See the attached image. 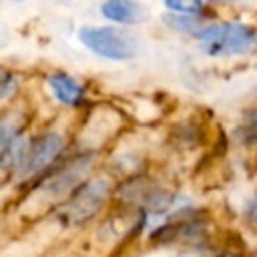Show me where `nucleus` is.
I'll return each mask as SVG.
<instances>
[{"mask_svg":"<svg viewBox=\"0 0 257 257\" xmlns=\"http://www.w3.org/2000/svg\"><path fill=\"white\" fill-rule=\"evenodd\" d=\"M18 90V76L10 70H0V100L10 98Z\"/></svg>","mask_w":257,"mask_h":257,"instance_id":"obj_11","label":"nucleus"},{"mask_svg":"<svg viewBox=\"0 0 257 257\" xmlns=\"http://www.w3.org/2000/svg\"><path fill=\"white\" fill-rule=\"evenodd\" d=\"M100 14L118 26H135L149 18V10L139 0H102Z\"/></svg>","mask_w":257,"mask_h":257,"instance_id":"obj_7","label":"nucleus"},{"mask_svg":"<svg viewBox=\"0 0 257 257\" xmlns=\"http://www.w3.org/2000/svg\"><path fill=\"white\" fill-rule=\"evenodd\" d=\"M10 2H24V0H10Z\"/></svg>","mask_w":257,"mask_h":257,"instance_id":"obj_14","label":"nucleus"},{"mask_svg":"<svg viewBox=\"0 0 257 257\" xmlns=\"http://www.w3.org/2000/svg\"><path fill=\"white\" fill-rule=\"evenodd\" d=\"M163 24L179 34H189V36H197L201 32V28L205 26V18L203 16H195V14H173V12H165L161 16Z\"/></svg>","mask_w":257,"mask_h":257,"instance_id":"obj_8","label":"nucleus"},{"mask_svg":"<svg viewBox=\"0 0 257 257\" xmlns=\"http://www.w3.org/2000/svg\"><path fill=\"white\" fill-rule=\"evenodd\" d=\"M66 149V139L58 131H42L26 141L22 157L12 171V177L22 185H32L40 175H44Z\"/></svg>","mask_w":257,"mask_h":257,"instance_id":"obj_4","label":"nucleus"},{"mask_svg":"<svg viewBox=\"0 0 257 257\" xmlns=\"http://www.w3.org/2000/svg\"><path fill=\"white\" fill-rule=\"evenodd\" d=\"M94 157L96 153L90 149L76 151L66 157L62 155L44 175H40L32 185H28V189L44 199H50L56 205L82 181L88 179V173L94 165Z\"/></svg>","mask_w":257,"mask_h":257,"instance_id":"obj_2","label":"nucleus"},{"mask_svg":"<svg viewBox=\"0 0 257 257\" xmlns=\"http://www.w3.org/2000/svg\"><path fill=\"white\" fill-rule=\"evenodd\" d=\"M46 86L56 102L64 106H82L86 102V86L64 70H54L46 76Z\"/></svg>","mask_w":257,"mask_h":257,"instance_id":"obj_6","label":"nucleus"},{"mask_svg":"<svg viewBox=\"0 0 257 257\" xmlns=\"http://www.w3.org/2000/svg\"><path fill=\"white\" fill-rule=\"evenodd\" d=\"M233 137L243 147H257V104L243 110Z\"/></svg>","mask_w":257,"mask_h":257,"instance_id":"obj_9","label":"nucleus"},{"mask_svg":"<svg viewBox=\"0 0 257 257\" xmlns=\"http://www.w3.org/2000/svg\"><path fill=\"white\" fill-rule=\"evenodd\" d=\"M247 215H249V219L257 221V191L253 193V197H251V201H249V207H247Z\"/></svg>","mask_w":257,"mask_h":257,"instance_id":"obj_12","label":"nucleus"},{"mask_svg":"<svg viewBox=\"0 0 257 257\" xmlns=\"http://www.w3.org/2000/svg\"><path fill=\"white\" fill-rule=\"evenodd\" d=\"M114 195V185L106 177H88L62 201L52 205L50 217L62 229H78L96 221Z\"/></svg>","mask_w":257,"mask_h":257,"instance_id":"obj_1","label":"nucleus"},{"mask_svg":"<svg viewBox=\"0 0 257 257\" xmlns=\"http://www.w3.org/2000/svg\"><path fill=\"white\" fill-rule=\"evenodd\" d=\"M163 6L173 14H205V0H163Z\"/></svg>","mask_w":257,"mask_h":257,"instance_id":"obj_10","label":"nucleus"},{"mask_svg":"<svg viewBox=\"0 0 257 257\" xmlns=\"http://www.w3.org/2000/svg\"><path fill=\"white\" fill-rule=\"evenodd\" d=\"M209 4H235V2H241V0H205Z\"/></svg>","mask_w":257,"mask_h":257,"instance_id":"obj_13","label":"nucleus"},{"mask_svg":"<svg viewBox=\"0 0 257 257\" xmlns=\"http://www.w3.org/2000/svg\"><path fill=\"white\" fill-rule=\"evenodd\" d=\"M78 40L88 48L92 54L114 60V62H126L137 56L139 40L128 30L106 24V26H80L78 28Z\"/></svg>","mask_w":257,"mask_h":257,"instance_id":"obj_5","label":"nucleus"},{"mask_svg":"<svg viewBox=\"0 0 257 257\" xmlns=\"http://www.w3.org/2000/svg\"><path fill=\"white\" fill-rule=\"evenodd\" d=\"M205 54L215 58L243 56L257 48V26L241 20H211L205 22L195 36Z\"/></svg>","mask_w":257,"mask_h":257,"instance_id":"obj_3","label":"nucleus"}]
</instances>
